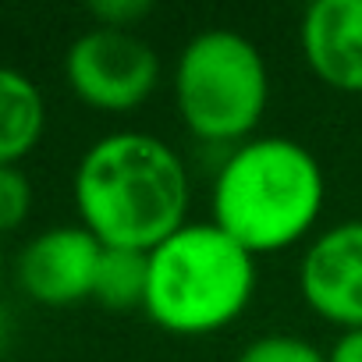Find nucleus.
Wrapping results in <instances>:
<instances>
[{
	"instance_id": "obj_1",
	"label": "nucleus",
	"mask_w": 362,
	"mask_h": 362,
	"mask_svg": "<svg viewBox=\"0 0 362 362\" xmlns=\"http://www.w3.org/2000/svg\"><path fill=\"white\" fill-rule=\"evenodd\" d=\"M71 196L78 224L103 249L153 252L189 224V167L160 135L110 132L78 160Z\"/></svg>"
},
{
	"instance_id": "obj_2",
	"label": "nucleus",
	"mask_w": 362,
	"mask_h": 362,
	"mask_svg": "<svg viewBox=\"0 0 362 362\" xmlns=\"http://www.w3.org/2000/svg\"><path fill=\"white\" fill-rule=\"evenodd\" d=\"M327 203L320 160L288 135H252L217 167L210 221L252 256L298 245Z\"/></svg>"
},
{
	"instance_id": "obj_3",
	"label": "nucleus",
	"mask_w": 362,
	"mask_h": 362,
	"mask_svg": "<svg viewBox=\"0 0 362 362\" xmlns=\"http://www.w3.org/2000/svg\"><path fill=\"white\" fill-rule=\"evenodd\" d=\"M256 295V256L214 221H189L149 252L146 316L177 337H206L249 309Z\"/></svg>"
},
{
	"instance_id": "obj_4",
	"label": "nucleus",
	"mask_w": 362,
	"mask_h": 362,
	"mask_svg": "<svg viewBox=\"0 0 362 362\" xmlns=\"http://www.w3.org/2000/svg\"><path fill=\"white\" fill-rule=\"evenodd\" d=\"M170 86L181 124L206 146L249 142L270 103L267 57L235 29L196 33L174 61Z\"/></svg>"
},
{
	"instance_id": "obj_5",
	"label": "nucleus",
	"mask_w": 362,
	"mask_h": 362,
	"mask_svg": "<svg viewBox=\"0 0 362 362\" xmlns=\"http://www.w3.org/2000/svg\"><path fill=\"white\" fill-rule=\"evenodd\" d=\"M160 54L139 36L121 29H86L64 54L68 89L100 114H132L160 86Z\"/></svg>"
},
{
	"instance_id": "obj_6",
	"label": "nucleus",
	"mask_w": 362,
	"mask_h": 362,
	"mask_svg": "<svg viewBox=\"0 0 362 362\" xmlns=\"http://www.w3.org/2000/svg\"><path fill=\"white\" fill-rule=\"evenodd\" d=\"M302 302L337 330H362V221L320 231L298 259Z\"/></svg>"
},
{
	"instance_id": "obj_7",
	"label": "nucleus",
	"mask_w": 362,
	"mask_h": 362,
	"mask_svg": "<svg viewBox=\"0 0 362 362\" xmlns=\"http://www.w3.org/2000/svg\"><path fill=\"white\" fill-rule=\"evenodd\" d=\"M103 245L82 224H57L33 235L15 263L22 291L50 309L93 298Z\"/></svg>"
},
{
	"instance_id": "obj_8",
	"label": "nucleus",
	"mask_w": 362,
	"mask_h": 362,
	"mask_svg": "<svg viewBox=\"0 0 362 362\" xmlns=\"http://www.w3.org/2000/svg\"><path fill=\"white\" fill-rule=\"evenodd\" d=\"M298 47L327 89L362 96V0H313L298 22Z\"/></svg>"
},
{
	"instance_id": "obj_9",
	"label": "nucleus",
	"mask_w": 362,
	"mask_h": 362,
	"mask_svg": "<svg viewBox=\"0 0 362 362\" xmlns=\"http://www.w3.org/2000/svg\"><path fill=\"white\" fill-rule=\"evenodd\" d=\"M47 132V100L40 86L18 71L0 64V163L18 167Z\"/></svg>"
},
{
	"instance_id": "obj_10",
	"label": "nucleus",
	"mask_w": 362,
	"mask_h": 362,
	"mask_svg": "<svg viewBox=\"0 0 362 362\" xmlns=\"http://www.w3.org/2000/svg\"><path fill=\"white\" fill-rule=\"evenodd\" d=\"M146 281H149V252L103 249L96 281H93V302L117 316L142 313L146 309Z\"/></svg>"
},
{
	"instance_id": "obj_11",
	"label": "nucleus",
	"mask_w": 362,
	"mask_h": 362,
	"mask_svg": "<svg viewBox=\"0 0 362 362\" xmlns=\"http://www.w3.org/2000/svg\"><path fill=\"white\" fill-rule=\"evenodd\" d=\"M235 362H327V351L298 334H263L249 341Z\"/></svg>"
},
{
	"instance_id": "obj_12",
	"label": "nucleus",
	"mask_w": 362,
	"mask_h": 362,
	"mask_svg": "<svg viewBox=\"0 0 362 362\" xmlns=\"http://www.w3.org/2000/svg\"><path fill=\"white\" fill-rule=\"evenodd\" d=\"M33 214V181L22 167L0 163V235L18 231Z\"/></svg>"
},
{
	"instance_id": "obj_13",
	"label": "nucleus",
	"mask_w": 362,
	"mask_h": 362,
	"mask_svg": "<svg viewBox=\"0 0 362 362\" xmlns=\"http://www.w3.org/2000/svg\"><path fill=\"white\" fill-rule=\"evenodd\" d=\"M86 11H89V18H93L100 29L135 33V29L149 18L153 4H149V0H93Z\"/></svg>"
},
{
	"instance_id": "obj_14",
	"label": "nucleus",
	"mask_w": 362,
	"mask_h": 362,
	"mask_svg": "<svg viewBox=\"0 0 362 362\" xmlns=\"http://www.w3.org/2000/svg\"><path fill=\"white\" fill-rule=\"evenodd\" d=\"M327 362H362V330H341L327 351Z\"/></svg>"
}]
</instances>
